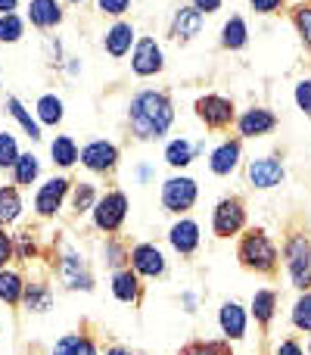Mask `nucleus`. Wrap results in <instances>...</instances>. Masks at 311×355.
Masks as SVG:
<instances>
[{
	"label": "nucleus",
	"mask_w": 311,
	"mask_h": 355,
	"mask_svg": "<svg viewBox=\"0 0 311 355\" xmlns=\"http://www.w3.org/2000/svg\"><path fill=\"white\" fill-rule=\"evenodd\" d=\"M128 119H131V128H134V135L141 137V141H156V137H162L165 131L171 128L175 110H171V100L165 97V94L143 91L131 100Z\"/></svg>",
	"instance_id": "obj_1"
},
{
	"label": "nucleus",
	"mask_w": 311,
	"mask_h": 355,
	"mask_svg": "<svg viewBox=\"0 0 311 355\" xmlns=\"http://www.w3.org/2000/svg\"><path fill=\"white\" fill-rule=\"evenodd\" d=\"M240 262L246 265V268L252 271H262V275H268V271L277 268V246L271 243V237L265 231H249L243 240H240V250H237Z\"/></svg>",
	"instance_id": "obj_2"
},
{
	"label": "nucleus",
	"mask_w": 311,
	"mask_h": 355,
	"mask_svg": "<svg viewBox=\"0 0 311 355\" xmlns=\"http://www.w3.org/2000/svg\"><path fill=\"white\" fill-rule=\"evenodd\" d=\"M91 218H94V227L103 234H116L118 227L125 225L128 218V196L122 190H109L103 193L91 209Z\"/></svg>",
	"instance_id": "obj_3"
},
{
	"label": "nucleus",
	"mask_w": 311,
	"mask_h": 355,
	"mask_svg": "<svg viewBox=\"0 0 311 355\" xmlns=\"http://www.w3.org/2000/svg\"><path fill=\"white\" fill-rule=\"evenodd\" d=\"M287 268L293 277V287L308 290L311 287V240L305 234H293L287 240Z\"/></svg>",
	"instance_id": "obj_4"
},
{
	"label": "nucleus",
	"mask_w": 311,
	"mask_h": 355,
	"mask_svg": "<svg viewBox=\"0 0 311 355\" xmlns=\"http://www.w3.org/2000/svg\"><path fill=\"white\" fill-rule=\"evenodd\" d=\"M69 187H72V181H69L66 175H56V178H50V181H44L35 193V212L41 215V218H53L62 209V202H66Z\"/></svg>",
	"instance_id": "obj_5"
},
{
	"label": "nucleus",
	"mask_w": 311,
	"mask_h": 355,
	"mask_svg": "<svg viewBox=\"0 0 311 355\" xmlns=\"http://www.w3.org/2000/svg\"><path fill=\"white\" fill-rule=\"evenodd\" d=\"M196 196H199V190H196V181L193 178H168V181L162 184V206L168 209V212H187V209H193Z\"/></svg>",
	"instance_id": "obj_6"
},
{
	"label": "nucleus",
	"mask_w": 311,
	"mask_h": 355,
	"mask_svg": "<svg viewBox=\"0 0 311 355\" xmlns=\"http://www.w3.org/2000/svg\"><path fill=\"white\" fill-rule=\"evenodd\" d=\"M243 225H246V209H243V202H240L237 196L221 200L218 206H215V215H212L215 237H233V234L243 231Z\"/></svg>",
	"instance_id": "obj_7"
},
{
	"label": "nucleus",
	"mask_w": 311,
	"mask_h": 355,
	"mask_svg": "<svg viewBox=\"0 0 311 355\" xmlns=\"http://www.w3.org/2000/svg\"><path fill=\"white\" fill-rule=\"evenodd\" d=\"M131 268L137 277H162L165 275V256L153 243H137L131 250Z\"/></svg>",
	"instance_id": "obj_8"
},
{
	"label": "nucleus",
	"mask_w": 311,
	"mask_h": 355,
	"mask_svg": "<svg viewBox=\"0 0 311 355\" xmlns=\"http://www.w3.org/2000/svg\"><path fill=\"white\" fill-rule=\"evenodd\" d=\"M60 281L66 290H94V281L87 275V265L78 252H62L60 259Z\"/></svg>",
	"instance_id": "obj_9"
},
{
	"label": "nucleus",
	"mask_w": 311,
	"mask_h": 355,
	"mask_svg": "<svg viewBox=\"0 0 311 355\" xmlns=\"http://www.w3.org/2000/svg\"><path fill=\"white\" fill-rule=\"evenodd\" d=\"M116 162H118V150L106 141H91L85 150H81V166L91 168V172H97V175L112 172Z\"/></svg>",
	"instance_id": "obj_10"
},
{
	"label": "nucleus",
	"mask_w": 311,
	"mask_h": 355,
	"mask_svg": "<svg viewBox=\"0 0 311 355\" xmlns=\"http://www.w3.org/2000/svg\"><path fill=\"white\" fill-rule=\"evenodd\" d=\"M196 116H199L206 125H212V128H224V125L233 119V106H231V100L208 94V97L196 100Z\"/></svg>",
	"instance_id": "obj_11"
},
{
	"label": "nucleus",
	"mask_w": 311,
	"mask_h": 355,
	"mask_svg": "<svg viewBox=\"0 0 311 355\" xmlns=\"http://www.w3.org/2000/svg\"><path fill=\"white\" fill-rule=\"evenodd\" d=\"M112 296H116L118 302H125V306H137L143 296V284L141 277L134 275V268H122L112 275Z\"/></svg>",
	"instance_id": "obj_12"
},
{
	"label": "nucleus",
	"mask_w": 311,
	"mask_h": 355,
	"mask_svg": "<svg viewBox=\"0 0 311 355\" xmlns=\"http://www.w3.org/2000/svg\"><path fill=\"white\" fill-rule=\"evenodd\" d=\"M131 69H134L137 75H156L159 69H162V50H159V44L153 37L137 41L134 56H131Z\"/></svg>",
	"instance_id": "obj_13"
},
{
	"label": "nucleus",
	"mask_w": 311,
	"mask_h": 355,
	"mask_svg": "<svg viewBox=\"0 0 311 355\" xmlns=\"http://www.w3.org/2000/svg\"><path fill=\"white\" fill-rule=\"evenodd\" d=\"M168 243H171V250L181 252V256H193L196 246H199V225L190 218H181L177 225H171Z\"/></svg>",
	"instance_id": "obj_14"
},
{
	"label": "nucleus",
	"mask_w": 311,
	"mask_h": 355,
	"mask_svg": "<svg viewBox=\"0 0 311 355\" xmlns=\"http://www.w3.org/2000/svg\"><path fill=\"white\" fill-rule=\"evenodd\" d=\"M249 181H252V187H258V190L277 187V184L283 181V166L277 159H271V156L252 159L249 162Z\"/></svg>",
	"instance_id": "obj_15"
},
{
	"label": "nucleus",
	"mask_w": 311,
	"mask_h": 355,
	"mask_svg": "<svg viewBox=\"0 0 311 355\" xmlns=\"http://www.w3.org/2000/svg\"><path fill=\"white\" fill-rule=\"evenodd\" d=\"M218 324H221V334L227 340H243L246 337V312L240 302H224L218 312Z\"/></svg>",
	"instance_id": "obj_16"
},
{
	"label": "nucleus",
	"mask_w": 311,
	"mask_h": 355,
	"mask_svg": "<svg viewBox=\"0 0 311 355\" xmlns=\"http://www.w3.org/2000/svg\"><path fill=\"white\" fill-rule=\"evenodd\" d=\"M28 19L35 28H56L62 22V10L56 0H31L28 3Z\"/></svg>",
	"instance_id": "obj_17"
},
{
	"label": "nucleus",
	"mask_w": 311,
	"mask_h": 355,
	"mask_svg": "<svg viewBox=\"0 0 311 355\" xmlns=\"http://www.w3.org/2000/svg\"><path fill=\"white\" fill-rule=\"evenodd\" d=\"M202 28V12L193 10V6H181V10L175 12V22H171V35L181 37V41H190V37H196Z\"/></svg>",
	"instance_id": "obj_18"
},
{
	"label": "nucleus",
	"mask_w": 311,
	"mask_h": 355,
	"mask_svg": "<svg viewBox=\"0 0 311 355\" xmlns=\"http://www.w3.org/2000/svg\"><path fill=\"white\" fill-rule=\"evenodd\" d=\"M25 312L31 315H44L53 309V290L47 284H25V296H22Z\"/></svg>",
	"instance_id": "obj_19"
},
{
	"label": "nucleus",
	"mask_w": 311,
	"mask_h": 355,
	"mask_svg": "<svg viewBox=\"0 0 311 355\" xmlns=\"http://www.w3.org/2000/svg\"><path fill=\"white\" fill-rule=\"evenodd\" d=\"M22 296H25V277L12 268H0V302L22 306Z\"/></svg>",
	"instance_id": "obj_20"
},
{
	"label": "nucleus",
	"mask_w": 311,
	"mask_h": 355,
	"mask_svg": "<svg viewBox=\"0 0 311 355\" xmlns=\"http://www.w3.org/2000/svg\"><path fill=\"white\" fill-rule=\"evenodd\" d=\"M50 355H100V349L91 337H85V334H66V337L56 340V346Z\"/></svg>",
	"instance_id": "obj_21"
},
{
	"label": "nucleus",
	"mask_w": 311,
	"mask_h": 355,
	"mask_svg": "<svg viewBox=\"0 0 311 355\" xmlns=\"http://www.w3.org/2000/svg\"><path fill=\"white\" fill-rule=\"evenodd\" d=\"M19 215H22V196H19V187L16 184H6V187H0V227L19 221Z\"/></svg>",
	"instance_id": "obj_22"
},
{
	"label": "nucleus",
	"mask_w": 311,
	"mask_h": 355,
	"mask_svg": "<svg viewBox=\"0 0 311 355\" xmlns=\"http://www.w3.org/2000/svg\"><path fill=\"white\" fill-rule=\"evenodd\" d=\"M274 125H277V119L271 116L268 110H249L243 119H240V135H246V137L268 135Z\"/></svg>",
	"instance_id": "obj_23"
},
{
	"label": "nucleus",
	"mask_w": 311,
	"mask_h": 355,
	"mask_svg": "<svg viewBox=\"0 0 311 355\" xmlns=\"http://www.w3.org/2000/svg\"><path fill=\"white\" fill-rule=\"evenodd\" d=\"M131 41H134V28H131L128 22H116L109 31H106V37H103L106 50H109L112 56H125V53H128Z\"/></svg>",
	"instance_id": "obj_24"
},
{
	"label": "nucleus",
	"mask_w": 311,
	"mask_h": 355,
	"mask_svg": "<svg viewBox=\"0 0 311 355\" xmlns=\"http://www.w3.org/2000/svg\"><path fill=\"white\" fill-rule=\"evenodd\" d=\"M6 112H10V116L22 125V131L31 137V141H41V122H37V119H31V112L22 106V100H19V97H6Z\"/></svg>",
	"instance_id": "obj_25"
},
{
	"label": "nucleus",
	"mask_w": 311,
	"mask_h": 355,
	"mask_svg": "<svg viewBox=\"0 0 311 355\" xmlns=\"http://www.w3.org/2000/svg\"><path fill=\"white\" fill-rule=\"evenodd\" d=\"M37 175H41V162H37L35 153H22L16 159V166H12V181H16V187H31V184L37 181Z\"/></svg>",
	"instance_id": "obj_26"
},
{
	"label": "nucleus",
	"mask_w": 311,
	"mask_h": 355,
	"mask_svg": "<svg viewBox=\"0 0 311 355\" xmlns=\"http://www.w3.org/2000/svg\"><path fill=\"white\" fill-rule=\"evenodd\" d=\"M50 156H53V162L60 168H69V166H75V162L81 159V150L75 147V141L69 135H60L53 144H50Z\"/></svg>",
	"instance_id": "obj_27"
},
{
	"label": "nucleus",
	"mask_w": 311,
	"mask_h": 355,
	"mask_svg": "<svg viewBox=\"0 0 311 355\" xmlns=\"http://www.w3.org/2000/svg\"><path fill=\"white\" fill-rule=\"evenodd\" d=\"M237 162H240V144H221L212 153L208 166H212L215 175H231L233 168H237Z\"/></svg>",
	"instance_id": "obj_28"
},
{
	"label": "nucleus",
	"mask_w": 311,
	"mask_h": 355,
	"mask_svg": "<svg viewBox=\"0 0 311 355\" xmlns=\"http://www.w3.org/2000/svg\"><path fill=\"white\" fill-rule=\"evenodd\" d=\"M274 312H277V293L274 290H258L252 296V315H256V321L258 324H268L274 318Z\"/></svg>",
	"instance_id": "obj_29"
},
{
	"label": "nucleus",
	"mask_w": 311,
	"mask_h": 355,
	"mask_svg": "<svg viewBox=\"0 0 311 355\" xmlns=\"http://www.w3.org/2000/svg\"><path fill=\"white\" fill-rule=\"evenodd\" d=\"M37 122L41 125H60L62 122V100L56 94H44L37 100Z\"/></svg>",
	"instance_id": "obj_30"
},
{
	"label": "nucleus",
	"mask_w": 311,
	"mask_h": 355,
	"mask_svg": "<svg viewBox=\"0 0 311 355\" xmlns=\"http://www.w3.org/2000/svg\"><path fill=\"white\" fill-rule=\"evenodd\" d=\"M193 144L190 141H171L168 144V150H165V162L168 166H175V168H184V166H190L193 162Z\"/></svg>",
	"instance_id": "obj_31"
},
{
	"label": "nucleus",
	"mask_w": 311,
	"mask_h": 355,
	"mask_svg": "<svg viewBox=\"0 0 311 355\" xmlns=\"http://www.w3.org/2000/svg\"><path fill=\"white\" fill-rule=\"evenodd\" d=\"M177 355H233L231 346L221 343V340H196V343H187Z\"/></svg>",
	"instance_id": "obj_32"
},
{
	"label": "nucleus",
	"mask_w": 311,
	"mask_h": 355,
	"mask_svg": "<svg viewBox=\"0 0 311 355\" xmlns=\"http://www.w3.org/2000/svg\"><path fill=\"white\" fill-rule=\"evenodd\" d=\"M25 25L22 19L16 16V12H6V16H0V44H16L19 37H22Z\"/></svg>",
	"instance_id": "obj_33"
},
{
	"label": "nucleus",
	"mask_w": 311,
	"mask_h": 355,
	"mask_svg": "<svg viewBox=\"0 0 311 355\" xmlns=\"http://www.w3.org/2000/svg\"><path fill=\"white\" fill-rule=\"evenodd\" d=\"M103 259H106V265L109 268H116V271H122L125 265L131 262V252L125 250L118 240H106V246H103Z\"/></svg>",
	"instance_id": "obj_34"
},
{
	"label": "nucleus",
	"mask_w": 311,
	"mask_h": 355,
	"mask_svg": "<svg viewBox=\"0 0 311 355\" xmlns=\"http://www.w3.org/2000/svg\"><path fill=\"white\" fill-rule=\"evenodd\" d=\"M293 324L299 327V331L311 334V290H305V293L296 300V306H293Z\"/></svg>",
	"instance_id": "obj_35"
},
{
	"label": "nucleus",
	"mask_w": 311,
	"mask_h": 355,
	"mask_svg": "<svg viewBox=\"0 0 311 355\" xmlns=\"http://www.w3.org/2000/svg\"><path fill=\"white\" fill-rule=\"evenodd\" d=\"M19 156L22 153H19L16 137H12L10 131H0V168H12Z\"/></svg>",
	"instance_id": "obj_36"
},
{
	"label": "nucleus",
	"mask_w": 311,
	"mask_h": 355,
	"mask_svg": "<svg viewBox=\"0 0 311 355\" xmlns=\"http://www.w3.org/2000/svg\"><path fill=\"white\" fill-rule=\"evenodd\" d=\"M221 41H224V47H231V50L243 47V44H246V22H243V19L233 16L231 22L224 25V37H221Z\"/></svg>",
	"instance_id": "obj_37"
},
{
	"label": "nucleus",
	"mask_w": 311,
	"mask_h": 355,
	"mask_svg": "<svg viewBox=\"0 0 311 355\" xmlns=\"http://www.w3.org/2000/svg\"><path fill=\"white\" fill-rule=\"evenodd\" d=\"M12 246H16V259H22V262H31L37 256V240L31 231H19L12 237Z\"/></svg>",
	"instance_id": "obj_38"
},
{
	"label": "nucleus",
	"mask_w": 311,
	"mask_h": 355,
	"mask_svg": "<svg viewBox=\"0 0 311 355\" xmlns=\"http://www.w3.org/2000/svg\"><path fill=\"white\" fill-rule=\"evenodd\" d=\"M94 202H97V193H94V184H78L72 193V206L75 212H91Z\"/></svg>",
	"instance_id": "obj_39"
},
{
	"label": "nucleus",
	"mask_w": 311,
	"mask_h": 355,
	"mask_svg": "<svg viewBox=\"0 0 311 355\" xmlns=\"http://www.w3.org/2000/svg\"><path fill=\"white\" fill-rule=\"evenodd\" d=\"M296 28H299V35H302V41L311 47V6H299L296 10Z\"/></svg>",
	"instance_id": "obj_40"
},
{
	"label": "nucleus",
	"mask_w": 311,
	"mask_h": 355,
	"mask_svg": "<svg viewBox=\"0 0 311 355\" xmlns=\"http://www.w3.org/2000/svg\"><path fill=\"white\" fill-rule=\"evenodd\" d=\"M12 259H16V246H12V237L6 234V227H0V268H6Z\"/></svg>",
	"instance_id": "obj_41"
},
{
	"label": "nucleus",
	"mask_w": 311,
	"mask_h": 355,
	"mask_svg": "<svg viewBox=\"0 0 311 355\" xmlns=\"http://www.w3.org/2000/svg\"><path fill=\"white\" fill-rule=\"evenodd\" d=\"M296 103H299L302 112L311 116V81H302V85L296 87Z\"/></svg>",
	"instance_id": "obj_42"
},
{
	"label": "nucleus",
	"mask_w": 311,
	"mask_h": 355,
	"mask_svg": "<svg viewBox=\"0 0 311 355\" xmlns=\"http://www.w3.org/2000/svg\"><path fill=\"white\" fill-rule=\"evenodd\" d=\"M97 3H100V10L109 12V16H122V12L131 6V0H97Z\"/></svg>",
	"instance_id": "obj_43"
},
{
	"label": "nucleus",
	"mask_w": 311,
	"mask_h": 355,
	"mask_svg": "<svg viewBox=\"0 0 311 355\" xmlns=\"http://www.w3.org/2000/svg\"><path fill=\"white\" fill-rule=\"evenodd\" d=\"M277 355H305V349H302L296 340H283V343L277 346Z\"/></svg>",
	"instance_id": "obj_44"
},
{
	"label": "nucleus",
	"mask_w": 311,
	"mask_h": 355,
	"mask_svg": "<svg viewBox=\"0 0 311 355\" xmlns=\"http://www.w3.org/2000/svg\"><path fill=\"white\" fill-rule=\"evenodd\" d=\"M249 3L256 12H274L277 6H281V0H249Z\"/></svg>",
	"instance_id": "obj_45"
},
{
	"label": "nucleus",
	"mask_w": 311,
	"mask_h": 355,
	"mask_svg": "<svg viewBox=\"0 0 311 355\" xmlns=\"http://www.w3.org/2000/svg\"><path fill=\"white\" fill-rule=\"evenodd\" d=\"M221 6V0H193V10L199 12H215Z\"/></svg>",
	"instance_id": "obj_46"
},
{
	"label": "nucleus",
	"mask_w": 311,
	"mask_h": 355,
	"mask_svg": "<svg viewBox=\"0 0 311 355\" xmlns=\"http://www.w3.org/2000/svg\"><path fill=\"white\" fill-rule=\"evenodd\" d=\"M19 0H0V16H6V12H16Z\"/></svg>",
	"instance_id": "obj_47"
},
{
	"label": "nucleus",
	"mask_w": 311,
	"mask_h": 355,
	"mask_svg": "<svg viewBox=\"0 0 311 355\" xmlns=\"http://www.w3.org/2000/svg\"><path fill=\"white\" fill-rule=\"evenodd\" d=\"M103 355H131V352L125 349V346H109V349H106Z\"/></svg>",
	"instance_id": "obj_48"
},
{
	"label": "nucleus",
	"mask_w": 311,
	"mask_h": 355,
	"mask_svg": "<svg viewBox=\"0 0 311 355\" xmlns=\"http://www.w3.org/2000/svg\"><path fill=\"white\" fill-rule=\"evenodd\" d=\"M69 3H85V0H69Z\"/></svg>",
	"instance_id": "obj_49"
},
{
	"label": "nucleus",
	"mask_w": 311,
	"mask_h": 355,
	"mask_svg": "<svg viewBox=\"0 0 311 355\" xmlns=\"http://www.w3.org/2000/svg\"><path fill=\"white\" fill-rule=\"evenodd\" d=\"M308 355H311V343H308Z\"/></svg>",
	"instance_id": "obj_50"
},
{
	"label": "nucleus",
	"mask_w": 311,
	"mask_h": 355,
	"mask_svg": "<svg viewBox=\"0 0 311 355\" xmlns=\"http://www.w3.org/2000/svg\"><path fill=\"white\" fill-rule=\"evenodd\" d=\"M141 355H150V352H141Z\"/></svg>",
	"instance_id": "obj_51"
}]
</instances>
